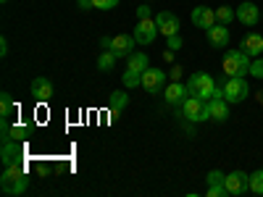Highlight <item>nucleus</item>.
Listing matches in <instances>:
<instances>
[{
	"instance_id": "f257e3e1",
	"label": "nucleus",
	"mask_w": 263,
	"mask_h": 197,
	"mask_svg": "<svg viewBox=\"0 0 263 197\" xmlns=\"http://www.w3.org/2000/svg\"><path fill=\"white\" fill-rule=\"evenodd\" d=\"M0 187H3L6 194H21V192H27V187H29V173H27L24 163L16 161V163L6 166L3 176H0Z\"/></svg>"
},
{
	"instance_id": "f03ea898",
	"label": "nucleus",
	"mask_w": 263,
	"mask_h": 197,
	"mask_svg": "<svg viewBox=\"0 0 263 197\" xmlns=\"http://www.w3.org/2000/svg\"><path fill=\"white\" fill-rule=\"evenodd\" d=\"M179 116H182V119H187V121H192V124L211 119V111H208V100L197 97V95H187V97L182 100V105H179Z\"/></svg>"
},
{
	"instance_id": "7ed1b4c3",
	"label": "nucleus",
	"mask_w": 263,
	"mask_h": 197,
	"mask_svg": "<svg viewBox=\"0 0 263 197\" xmlns=\"http://www.w3.org/2000/svg\"><path fill=\"white\" fill-rule=\"evenodd\" d=\"M250 55L245 50H229L224 55V76H248L250 74Z\"/></svg>"
},
{
	"instance_id": "20e7f679",
	"label": "nucleus",
	"mask_w": 263,
	"mask_h": 197,
	"mask_svg": "<svg viewBox=\"0 0 263 197\" xmlns=\"http://www.w3.org/2000/svg\"><path fill=\"white\" fill-rule=\"evenodd\" d=\"M187 90L190 95H197V97H203V100H211L213 97V90H216V79L211 74H203V71H197L187 79Z\"/></svg>"
},
{
	"instance_id": "39448f33",
	"label": "nucleus",
	"mask_w": 263,
	"mask_h": 197,
	"mask_svg": "<svg viewBox=\"0 0 263 197\" xmlns=\"http://www.w3.org/2000/svg\"><path fill=\"white\" fill-rule=\"evenodd\" d=\"M248 95H250V87H248L245 76H229L224 82V97H227V103H242V100H248Z\"/></svg>"
},
{
	"instance_id": "423d86ee",
	"label": "nucleus",
	"mask_w": 263,
	"mask_h": 197,
	"mask_svg": "<svg viewBox=\"0 0 263 197\" xmlns=\"http://www.w3.org/2000/svg\"><path fill=\"white\" fill-rule=\"evenodd\" d=\"M161 32H158V24L156 18H137V27H135V40L137 45H150Z\"/></svg>"
},
{
	"instance_id": "0eeeda50",
	"label": "nucleus",
	"mask_w": 263,
	"mask_h": 197,
	"mask_svg": "<svg viewBox=\"0 0 263 197\" xmlns=\"http://www.w3.org/2000/svg\"><path fill=\"white\" fill-rule=\"evenodd\" d=\"M224 187H227L229 194H245V192H250V173H245V171H232V173H227Z\"/></svg>"
},
{
	"instance_id": "6e6552de",
	"label": "nucleus",
	"mask_w": 263,
	"mask_h": 197,
	"mask_svg": "<svg viewBox=\"0 0 263 197\" xmlns=\"http://www.w3.org/2000/svg\"><path fill=\"white\" fill-rule=\"evenodd\" d=\"M135 34H116V37H111V45H108V50H111L116 58H129L132 53H135Z\"/></svg>"
},
{
	"instance_id": "1a4fd4ad",
	"label": "nucleus",
	"mask_w": 263,
	"mask_h": 197,
	"mask_svg": "<svg viewBox=\"0 0 263 197\" xmlns=\"http://www.w3.org/2000/svg\"><path fill=\"white\" fill-rule=\"evenodd\" d=\"M234 13H237V21H239V24H245V27H255V24H258V18H260L258 6H255V3H250V0L239 3V6L234 8Z\"/></svg>"
},
{
	"instance_id": "9d476101",
	"label": "nucleus",
	"mask_w": 263,
	"mask_h": 197,
	"mask_svg": "<svg viewBox=\"0 0 263 197\" xmlns=\"http://www.w3.org/2000/svg\"><path fill=\"white\" fill-rule=\"evenodd\" d=\"M166 84V71L163 69H145L142 71V87L147 92H161Z\"/></svg>"
},
{
	"instance_id": "9b49d317",
	"label": "nucleus",
	"mask_w": 263,
	"mask_h": 197,
	"mask_svg": "<svg viewBox=\"0 0 263 197\" xmlns=\"http://www.w3.org/2000/svg\"><path fill=\"white\" fill-rule=\"evenodd\" d=\"M29 92H32V97H34V100L45 103V100H50V97H53V82H50L48 76H34V79H32V84H29Z\"/></svg>"
},
{
	"instance_id": "f8f14e48",
	"label": "nucleus",
	"mask_w": 263,
	"mask_h": 197,
	"mask_svg": "<svg viewBox=\"0 0 263 197\" xmlns=\"http://www.w3.org/2000/svg\"><path fill=\"white\" fill-rule=\"evenodd\" d=\"M156 24H158V32L163 37H171V34H179V18L177 13H171V11H161L156 16Z\"/></svg>"
},
{
	"instance_id": "ddd939ff",
	"label": "nucleus",
	"mask_w": 263,
	"mask_h": 197,
	"mask_svg": "<svg viewBox=\"0 0 263 197\" xmlns=\"http://www.w3.org/2000/svg\"><path fill=\"white\" fill-rule=\"evenodd\" d=\"M192 24H195L197 29H211L213 24H218V21H216V11L208 8V6L192 8Z\"/></svg>"
},
{
	"instance_id": "4468645a",
	"label": "nucleus",
	"mask_w": 263,
	"mask_h": 197,
	"mask_svg": "<svg viewBox=\"0 0 263 197\" xmlns=\"http://www.w3.org/2000/svg\"><path fill=\"white\" fill-rule=\"evenodd\" d=\"M190 95V90H187V87L182 84V82H171L168 87H166V90H163V100L168 103V105H182V100Z\"/></svg>"
},
{
	"instance_id": "2eb2a0df",
	"label": "nucleus",
	"mask_w": 263,
	"mask_h": 197,
	"mask_svg": "<svg viewBox=\"0 0 263 197\" xmlns=\"http://www.w3.org/2000/svg\"><path fill=\"white\" fill-rule=\"evenodd\" d=\"M239 50H245L250 58H258V55L263 53V34H258V32L245 34L242 42H239Z\"/></svg>"
},
{
	"instance_id": "dca6fc26",
	"label": "nucleus",
	"mask_w": 263,
	"mask_h": 197,
	"mask_svg": "<svg viewBox=\"0 0 263 197\" xmlns=\"http://www.w3.org/2000/svg\"><path fill=\"white\" fill-rule=\"evenodd\" d=\"M205 32H208V42L213 48H227L229 45V27L227 24H213Z\"/></svg>"
},
{
	"instance_id": "f3484780",
	"label": "nucleus",
	"mask_w": 263,
	"mask_h": 197,
	"mask_svg": "<svg viewBox=\"0 0 263 197\" xmlns=\"http://www.w3.org/2000/svg\"><path fill=\"white\" fill-rule=\"evenodd\" d=\"M0 155H3V166H11V163H16V161H18V155H21L18 140L3 137V150H0Z\"/></svg>"
},
{
	"instance_id": "a211bd4d",
	"label": "nucleus",
	"mask_w": 263,
	"mask_h": 197,
	"mask_svg": "<svg viewBox=\"0 0 263 197\" xmlns=\"http://www.w3.org/2000/svg\"><path fill=\"white\" fill-rule=\"evenodd\" d=\"M208 111L213 121H227L229 119V103L224 97H211L208 100Z\"/></svg>"
},
{
	"instance_id": "6ab92c4d",
	"label": "nucleus",
	"mask_w": 263,
	"mask_h": 197,
	"mask_svg": "<svg viewBox=\"0 0 263 197\" xmlns=\"http://www.w3.org/2000/svg\"><path fill=\"white\" fill-rule=\"evenodd\" d=\"M126 90H135V87H142V71H135V69H126L124 76H121Z\"/></svg>"
},
{
	"instance_id": "aec40b11",
	"label": "nucleus",
	"mask_w": 263,
	"mask_h": 197,
	"mask_svg": "<svg viewBox=\"0 0 263 197\" xmlns=\"http://www.w3.org/2000/svg\"><path fill=\"white\" fill-rule=\"evenodd\" d=\"M126 61H129L126 69H135V71H145V69H150V61H147L145 53H132Z\"/></svg>"
},
{
	"instance_id": "412c9836",
	"label": "nucleus",
	"mask_w": 263,
	"mask_h": 197,
	"mask_svg": "<svg viewBox=\"0 0 263 197\" xmlns=\"http://www.w3.org/2000/svg\"><path fill=\"white\" fill-rule=\"evenodd\" d=\"M126 105H129V95H126V92L119 90V92L111 95V113H121Z\"/></svg>"
},
{
	"instance_id": "4be33fe9",
	"label": "nucleus",
	"mask_w": 263,
	"mask_h": 197,
	"mask_svg": "<svg viewBox=\"0 0 263 197\" xmlns=\"http://www.w3.org/2000/svg\"><path fill=\"white\" fill-rule=\"evenodd\" d=\"M114 66H116V55L111 50H105L98 55V69L100 71H114Z\"/></svg>"
},
{
	"instance_id": "5701e85b",
	"label": "nucleus",
	"mask_w": 263,
	"mask_h": 197,
	"mask_svg": "<svg viewBox=\"0 0 263 197\" xmlns=\"http://www.w3.org/2000/svg\"><path fill=\"white\" fill-rule=\"evenodd\" d=\"M237 18V13H234V8H229V6H221V8H216V21L218 24H232V21Z\"/></svg>"
},
{
	"instance_id": "b1692460",
	"label": "nucleus",
	"mask_w": 263,
	"mask_h": 197,
	"mask_svg": "<svg viewBox=\"0 0 263 197\" xmlns=\"http://www.w3.org/2000/svg\"><path fill=\"white\" fill-rule=\"evenodd\" d=\"M250 192L253 194H263V168L250 173Z\"/></svg>"
},
{
	"instance_id": "393cba45",
	"label": "nucleus",
	"mask_w": 263,
	"mask_h": 197,
	"mask_svg": "<svg viewBox=\"0 0 263 197\" xmlns=\"http://www.w3.org/2000/svg\"><path fill=\"white\" fill-rule=\"evenodd\" d=\"M11 113H13V100H11V95H0V116L3 119H11Z\"/></svg>"
},
{
	"instance_id": "a878e982",
	"label": "nucleus",
	"mask_w": 263,
	"mask_h": 197,
	"mask_svg": "<svg viewBox=\"0 0 263 197\" xmlns=\"http://www.w3.org/2000/svg\"><path fill=\"white\" fill-rule=\"evenodd\" d=\"M208 187H213V184H224V179H227V173L224 171H218V168H213V171H208Z\"/></svg>"
},
{
	"instance_id": "bb28decb",
	"label": "nucleus",
	"mask_w": 263,
	"mask_h": 197,
	"mask_svg": "<svg viewBox=\"0 0 263 197\" xmlns=\"http://www.w3.org/2000/svg\"><path fill=\"white\" fill-rule=\"evenodd\" d=\"M27 131H29L27 126H11V131H8V134H3V137H11V140H18L21 142V140H27Z\"/></svg>"
},
{
	"instance_id": "cd10ccee",
	"label": "nucleus",
	"mask_w": 263,
	"mask_h": 197,
	"mask_svg": "<svg viewBox=\"0 0 263 197\" xmlns=\"http://www.w3.org/2000/svg\"><path fill=\"white\" fill-rule=\"evenodd\" d=\"M250 74H253L255 79H263V58H255V61L250 63Z\"/></svg>"
},
{
	"instance_id": "c85d7f7f",
	"label": "nucleus",
	"mask_w": 263,
	"mask_h": 197,
	"mask_svg": "<svg viewBox=\"0 0 263 197\" xmlns=\"http://www.w3.org/2000/svg\"><path fill=\"white\" fill-rule=\"evenodd\" d=\"M92 6L100 8V11H111V8L119 6V0H92Z\"/></svg>"
},
{
	"instance_id": "c756f323",
	"label": "nucleus",
	"mask_w": 263,
	"mask_h": 197,
	"mask_svg": "<svg viewBox=\"0 0 263 197\" xmlns=\"http://www.w3.org/2000/svg\"><path fill=\"white\" fill-rule=\"evenodd\" d=\"M166 45H168V50H179L184 45V40L179 34H171V37H166Z\"/></svg>"
},
{
	"instance_id": "7c9ffc66",
	"label": "nucleus",
	"mask_w": 263,
	"mask_h": 197,
	"mask_svg": "<svg viewBox=\"0 0 263 197\" xmlns=\"http://www.w3.org/2000/svg\"><path fill=\"white\" fill-rule=\"evenodd\" d=\"M205 194H208V197H224V194H229V192H227L224 184H213V187H208Z\"/></svg>"
},
{
	"instance_id": "2f4dec72",
	"label": "nucleus",
	"mask_w": 263,
	"mask_h": 197,
	"mask_svg": "<svg viewBox=\"0 0 263 197\" xmlns=\"http://www.w3.org/2000/svg\"><path fill=\"white\" fill-rule=\"evenodd\" d=\"M77 6H79V11H90V8H95V6H92V0H77Z\"/></svg>"
},
{
	"instance_id": "473e14b6",
	"label": "nucleus",
	"mask_w": 263,
	"mask_h": 197,
	"mask_svg": "<svg viewBox=\"0 0 263 197\" xmlns=\"http://www.w3.org/2000/svg\"><path fill=\"white\" fill-rule=\"evenodd\" d=\"M182 71H184L182 66H174V69H171V79H174V82H179V79H182Z\"/></svg>"
},
{
	"instance_id": "72a5a7b5",
	"label": "nucleus",
	"mask_w": 263,
	"mask_h": 197,
	"mask_svg": "<svg viewBox=\"0 0 263 197\" xmlns=\"http://www.w3.org/2000/svg\"><path fill=\"white\" fill-rule=\"evenodd\" d=\"M137 18H150V8L147 6H140L137 8Z\"/></svg>"
},
{
	"instance_id": "f704fd0d",
	"label": "nucleus",
	"mask_w": 263,
	"mask_h": 197,
	"mask_svg": "<svg viewBox=\"0 0 263 197\" xmlns=\"http://www.w3.org/2000/svg\"><path fill=\"white\" fill-rule=\"evenodd\" d=\"M0 55H3V58L8 55V40H6V37L0 40Z\"/></svg>"
},
{
	"instance_id": "c9c22d12",
	"label": "nucleus",
	"mask_w": 263,
	"mask_h": 197,
	"mask_svg": "<svg viewBox=\"0 0 263 197\" xmlns=\"http://www.w3.org/2000/svg\"><path fill=\"white\" fill-rule=\"evenodd\" d=\"M108 45H111V37H100V48L108 50Z\"/></svg>"
},
{
	"instance_id": "e433bc0d",
	"label": "nucleus",
	"mask_w": 263,
	"mask_h": 197,
	"mask_svg": "<svg viewBox=\"0 0 263 197\" xmlns=\"http://www.w3.org/2000/svg\"><path fill=\"white\" fill-rule=\"evenodd\" d=\"M0 3H8V0H0Z\"/></svg>"
},
{
	"instance_id": "4c0bfd02",
	"label": "nucleus",
	"mask_w": 263,
	"mask_h": 197,
	"mask_svg": "<svg viewBox=\"0 0 263 197\" xmlns=\"http://www.w3.org/2000/svg\"><path fill=\"white\" fill-rule=\"evenodd\" d=\"M260 18H263V13H260Z\"/></svg>"
}]
</instances>
